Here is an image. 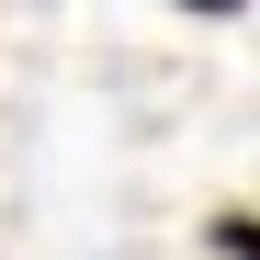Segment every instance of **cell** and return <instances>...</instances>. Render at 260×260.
<instances>
[{"label": "cell", "instance_id": "obj_1", "mask_svg": "<svg viewBox=\"0 0 260 260\" xmlns=\"http://www.w3.org/2000/svg\"><path fill=\"white\" fill-rule=\"evenodd\" d=\"M204 238H215V260H260V215H249V204H226Z\"/></svg>", "mask_w": 260, "mask_h": 260}, {"label": "cell", "instance_id": "obj_2", "mask_svg": "<svg viewBox=\"0 0 260 260\" xmlns=\"http://www.w3.org/2000/svg\"><path fill=\"white\" fill-rule=\"evenodd\" d=\"M170 12H249V0H170Z\"/></svg>", "mask_w": 260, "mask_h": 260}]
</instances>
